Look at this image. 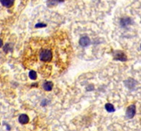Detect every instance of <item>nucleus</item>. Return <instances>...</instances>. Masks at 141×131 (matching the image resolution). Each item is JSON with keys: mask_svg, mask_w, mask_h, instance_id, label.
Instances as JSON below:
<instances>
[{"mask_svg": "<svg viewBox=\"0 0 141 131\" xmlns=\"http://www.w3.org/2000/svg\"><path fill=\"white\" fill-rule=\"evenodd\" d=\"M46 24H42V23H38V24H36V27H46Z\"/></svg>", "mask_w": 141, "mask_h": 131, "instance_id": "13", "label": "nucleus"}, {"mask_svg": "<svg viewBox=\"0 0 141 131\" xmlns=\"http://www.w3.org/2000/svg\"><path fill=\"white\" fill-rule=\"evenodd\" d=\"M53 83H52V82H49V81L45 82V83L43 84V85H42L43 89H44L45 91H51V90H52V88H53Z\"/></svg>", "mask_w": 141, "mask_h": 131, "instance_id": "8", "label": "nucleus"}, {"mask_svg": "<svg viewBox=\"0 0 141 131\" xmlns=\"http://www.w3.org/2000/svg\"><path fill=\"white\" fill-rule=\"evenodd\" d=\"M52 51L50 49H45L43 51L41 52L40 55H39V59L42 62H49L52 59Z\"/></svg>", "mask_w": 141, "mask_h": 131, "instance_id": "1", "label": "nucleus"}, {"mask_svg": "<svg viewBox=\"0 0 141 131\" xmlns=\"http://www.w3.org/2000/svg\"><path fill=\"white\" fill-rule=\"evenodd\" d=\"M137 112V109H136V105H131L128 107L127 110H126V118L127 119H132L133 118V116H135Z\"/></svg>", "mask_w": 141, "mask_h": 131, "instance_id": "2", "label": "nucleus"}, {"mask_svg": "<svg viewBox=\"0 0 141 131\" xmlns=\"http://www.w3.org/2000/svg\"><path fill=\"white\" fill-rule=\"evenodd\" d=\"M105 109H106V110H107L108 113H114L115 110L114 105H113L112 104H111V103L106 104V105H105Z\"/></svg>", "mask_w": 141, "mask_h": 131, "instance_id": "9", "label": "nucleus"}, {"mask_svg": "<svg viewBox=\"0 0 141 131\" xmlns=\"http://www.w3.org/2000/svg\"><path fill=\"white\" fill-rule=\"evenodd\" d=\"M2 46V39L0 38V48Z\"/></svg>", "mask_w": 141, "mask_h": 131, "instance_id": "14", "label": "nucleus"}, {"mask_svg": "<svg viewBox=\"0 0 141 131\" xmlns=\"http://www.w3.org/2000/svg\"><path fill=\"white\" fill-rule=\"evenodd\" d=\"M130 23H131V20L129 18H124V19H122L121 20V25L122 27H126Z\"/></svg>", "mask_w": 141, "mask_h": 131, "instance_id": "10", "label": "nucleus"}, {"mask_svg": "<svg viewBox=\"0 0 141 131\" xmlns=\"http://www.w3.org/2000/svg\"><path fill=\"white\" fill-rule=\"evenodd\" d=\"M29 122V117L25 114H21L19 116V123L21 124H27Z\"/></svg>", "mask_w": 141, "mask_h": 131, "instance_id": "6", "label": "nucleus"}, {"mask_svg": "<svg viewBox=\"0 0 141 131\" xmlns=\"http://www.w3.org/2000/svg\"><path fill=\"white\" fill-rule=\"evenodd\" d=\"M0 2L3 6L7 7V8L11 7L14 3V0H0Z\"/></svg>", "mask_w": 141, "mask_h": 131, "instance_id": "7", "label": "nucleus"}, {"mask_svg": "<svg viewBox=\"0 0 141 131\" xmlns=\"http://www.w3.org/2000/svg\"><path fill=\"white\" fill-rule=\"evenodd\" d=\"M29 77L31 80H36L37 78V73L35 70H31L29 73Z\"/></svg>", "mask_w": 141, "mask_h": 131, "instance_id": "12", "label": "nucleus"}, {"mask_svg": "<svg viewBox=\"0 0 141 131\" xmlns=\"http://www.w3.org/2000/svg\"><path fill=\"white\" fill-rule=\"evenodd\" d=\"M136 81L133 79H128L127 80L125 81V85L127 88L130 89V90H133L135 86H136Z\"/></svg>", "mask_w": 141, "mask_h": 131, "instance_id": "5", "label": "nucleus"}, {"mask_svg": "<svg viewBox=\"0 0 141 131\" xmlns=\"http://www.w3.org/2000/svg\"><path fill=\"white\" fill-rule=\"evenodd\" d=\"M79 44L80 45H82V47H86L88 45H89L90 44V39L89 37L87 36H83L80 38L79 40Z\"/></svg>", "mask_w": 141, "mask_h": 131, "instance_id": "4", "label": "nucleus"}, {"mask_svg": "<svg viewBox=\"0 0 141 131\" xmlns=\"http://www.w3.org/2000/svg\"><path fill=\"white\" fill-rule=\"evenodd\" d=\"M3 50H4V52H10V51L13 50V46H12L10 44H6V45L3 47Z\"/></svg>", "mask_w": 141, "mask_h": 131, "instance_id": "11", "label": "nucleus"}, {"mask_svg": "<svg viewBox=\"0 0 141 131\" xmlns=\"http://www.w3.org/2000/svg\"><path fill=\"white\" fill-rule=\"evenodd\" d=\"M115 59H118V60H121V61H126L127 60L126 55L122 51H116L115 52Z\"/></svg>", "mask_w": 141, "mask_h": 131, "instance_id": "3", "label": "nucleus"}]
</instances>
